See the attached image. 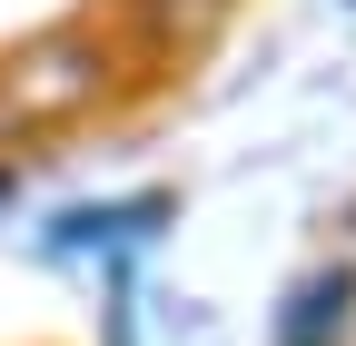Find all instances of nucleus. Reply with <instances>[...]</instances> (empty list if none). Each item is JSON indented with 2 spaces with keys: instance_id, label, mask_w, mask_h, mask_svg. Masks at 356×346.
<instances>
[{
  "instance_id": "nucleus-3",
  "label": "nucleus",
  "mask_w": 356,
  "mask_h": 346,
  "mask_svg": "<svg viewBox=\"0 0 356 346\" xmlns=\"http://www.w3.org/2000/svg\"><path fill=\"white\" fill-rule=\"evenodd\" d=\"M346 327H356V267L346 257L317 267V277H297L287 307H277V346H346Z\"/></svg>"
},
{
  "instance_id": "nucleus-1",
  "label": "nucleus",
  "mask_w": 356,
  "mask_h": 346,
  "mask_svg": "<svg viewBox=\"0 0 356 346\" xmlns=\"http://www.w3.org/2000/svg\"><path fill=\"white\" fill-rule=\"evenodd\" d=\"M99 90H109L99 40H40V50H20V69H10V109L20 119H70Z\"/></svg>"
},
{
  "instance_id": "nucleus-2",
  "label": "nucleus",
  "mask_w": 356,
  "mask_h": 346,
  "mask_svg": "<svg viewBox=\"0 0 356 346\" xmlns=\"http://www.w3.org/2000/svg\"><path fill=\"white\" fill-rule=\"evenodd\" d=\"M168 218H178V208H168L159 188H149V198H109V208H60V218H50V247H60V257H119V267H129Z\"/></svg>"
}]
</instances>
